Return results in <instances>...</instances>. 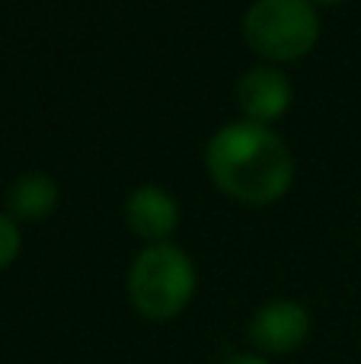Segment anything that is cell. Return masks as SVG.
I'll return each instance as SVG.
<instances>
[{
    "label": "cell",
    "mask_w": 361,
    "mask_h": 364,
    "mask_svg": "<svg viewBox=\"0 0 361 364\" xmlns=\"http://www.w3.org/2000/svg\"><path fill=\"white\" fill-rule=\"evenodd\" d=\"M224 364H269V361L259 358V355H234V358H227Z\"/></svg>",
    "instance_id": "obj_9"
},
{
    "label": "cell",
    "mask_w": 361,
    "mask_h": 364,
    "mask_svg": "<svg viewBox=\"0 0 361 364\" xmlns=\"http://www.w3.org/2000/svg\"><path fill=\"white\" fill-rule=\"evenodd\" d=\"M195 294L192 259L173 243H151L128 272V297L147 320H173Z\"/></svg>",
    "instance_id": "obj_2"
},
{
    "label": "cell",
    "mask_w": 361,
    "mask_h": 364,
    "mask_svg": "<svg viewBox=\"0 0 361 364\" xmlns=\"http://www.w3.org/2000/svg\"><path fill=\"white\" fill-rule=\"evenodd\" d=\"M317 4H343V0H317Z\"/></svg>",
    "instance_id": "obj_10"
},
{
    "label": "cell",
    "mask_w": 361,
    "mask_h": 364,
    "mask_svg": "<svg viewBox=\"0 0 361 364\" xmlns=\"http://www.w3.org/2000/svg\"><path fill=\"white\" fill-rule=\"evenodd\" d=\"M311 333V314L298 301H269L256 310L249 323V342L259 352L285 355L294 352Z\"/></svg>",
    "instance_id": "obj_4"
},
{
    "label": "cell",
    "mask_w": 361,
    "mask_h": 364,
    "mask_svg": "<svg viewBox=\"0 0 361 364\" xmlns=\"http://www.w3.org/2000/svg\"><path fill=\"white\" fill-rule=\"evenodd\" d=\"M125 220L141 240H147V243H166V237H170L179 224V205L166 188L141 186L138 192L128 195Z\"/></svg>",
    "instance_id": "obj_6"
},
{
    "label": "cell",
    "mask_w": 361,
    "mask_h": 364,
    "mask_svg": "<svg viewBox=\"0 0 361 364\" xmlns=\"http://www.w3.org/2000/svg\"><path fill=\"white\" fill-rule=\"evenodd\" d=\"M215 186L243 205H272L288 192L294 176V160L285 141L259 122H230L217 128L205 147Z\"/></svg>",
    "instance_id": "obj_1"
},
{
    "label": "cell",
    "mask_w": 361,
    "mask_h": 364,
    "mask_svg": "<svg viewBox=\"0 0 361 364\" xmlns=\"http://www.w3.org/2000/svg\"><path fill=\"white\" fill-rule=\"evenodd\" d=\"M243 36L269 61H298L317 45L320 16L311 0H256L243 19Z\"/></svg>",
    "instance_id": "obj_3"
},
{
    "label": "cell",
    "mask_w": 361,
    "mask_h": 364,
    "mask_svg": "<svg viewBox=\"0 0 361 364\" xmlns=\"http://www.w3.org/2000/svg\"><path fill=\"white\" fill-rule=\"evenodd\" d=\"M19 246H23V233H19L16 220L10 214H0V269H6L19 256Z\"/></svg>",
    "instance_id": "obj_8"
},
{
    "label": "cell",
    "mask_w": 361,
    "mask_h": 364,
    "mask_svg": "<svg viewBox=\"0 0 361 364\" xmlns=\"http://www.w3.org/2000/svg\"><path fill=\"white\" fill-rule=\"evenodd\" d=\"M237 106L249 122L269 125L291 106V83L275 68H253L237 83Z\"/></svg>",
    "instance_id": "obj_5"
},
{
    "label": "cell",
    "mask_w": 361,
    "mask_h": 364,
    "mask_svg": "<svg viewBox=\"0 0 361 364\" xmlns=\"http://www.w3.org/2000/svg\"><path fill=\"white\" fill-rule=\"evenodd\" d=\"M58 205V186L45 173H26L6 192V208L13 220H42Z\"/></svg>",
    "instance_id": "obj_7"
}]
</instances>
